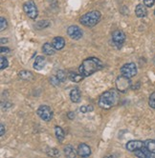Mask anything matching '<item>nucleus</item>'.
Here are the masks:
<instances>
[{
    "label": "nucleus",
    "instance_id": "obj_1",
    "mask_svg": "<svg viewBox=\"0 0 155 158\" xmlns=\"http://www.w3.org/2000/svg\"><path fill=\"white\" fill-rule=\"evenodd\" d=\"M103 67L104 64L100 59L96 57H89L82 61V65L80 66L79 71L80 73H82L83 76H89L94 73L103 69Z\"/></svg>",
    "mask_w": 155,
    "mask_h": 158
},
{
    "label": "nucleus",
    "instance_id": "obj_2",
    "mask_svg": "<svg viewBox=\"0 0 155 158\" xmlns=\"http://www.w3.org/2000/svg\"><path fill=\"white\" fill-rule=\"evenodd\" d=\"M117 100H118V95L115 91H113V89L107 91L101 95V97H100L99 106L104 110L111 109L117 103Z\"/></svg>",
    "mask_w": 155,
    "mask_h": 158
},
{
    "label": "nucleus",
    "instance_id": "obj_3",
    "mask_svg": "<svg viewBox=\"0 0 155 158\" xmlns=\"http://www.w3.org/2000/svg\"><path fill=\"white\" fill-rule=\"evenodd\" d=\"M100 19H101V14H100V12H98V10H92V12L86 13L85 15H83L81 17L80 22L83 26L93 27L99 23Z\"/></svg>",
    "mask_w": 155,
    "mask_h": 158
},
{
    "label": "nucleus",
    "instance_id": "obj_4",
    "mask_svg": "<svg viewBox=\"0 0 155 158\" xmlns=\"http://www.w3.org/2000/svg\"><path fill=\"white\" fill-rule=\"evenodd\" d=\"M23 10L26 13V15L31 18V19H36L38 15V8L33 0H29L23 5Z\"/></svg>",
    "mask_w": 155,
    "mask_h": 158
},
{
    "label": "nucleus",
    "instance_id": "obj_5",
    "mask_svg": "<svg viewBox=\"0 0 155 158\" xmlns=\"http://www.w3.org/2000/svg\"><path fill=\"white\" fill-rule=\"evenodd\" d=\"M121 73L123 76L127 78H131L137 74V67L134 63H127L125 64L121 68Z\"/></svg>",
    "mask_w": 155,
    "mask_h": 158
},
{
    "label": "nucleus",
    "instance_id": "obj_6",
    "mask_svg": "<svg viewBox=\"0 0 155 158\" xmlns=\"http://www.w3.org/2000/svg\"><path fill=\"white\" fill-rule=\"evenodd\" d=\"M38 116L44 120V121H51L53 118V110H51V108L49 106L46 105H41L38 109Z\"/></svg>",
    "mask_w": 155,
    "mask_h": 158
},
{
    "label": "nucleus",
    "instance_id": "obj_7",
    "mask_svg": "<svg viewBox=\"0 0 155 158\" xmlns=\"http://www.w3.org/2000/svg\"><path fill=\"white\" fill-rule=\"evenodd\" d=\"M130 78H127L126 76H123L121 75L117 78L116 80V87H117V89L121 93H126L127 89H129L130 85H131V82L129 80Z\"/></svg>",
    "mask_w": 155,
    "mask_h": 158
},
{
    "label": "nucleus",
    "instance_id": "obj_8",
    "mask_svg": "<svg viewBox=\"0 0 155 158\" xmlns=\"http://www.w3.org/2000/svg\"><path fill=\"white\" fill-rule=\"evenodd\" d=\"M126 40V35L124 31L116 30L112 32V41L117 48H121Z\"/></svg>",
    "mask_w": 155,
    "mask_h": 158
},
{
    "label": "nucleus",
    "instance_id": "obj_9",
    "mask_svg": "<svg viewBox=\"0 0 155 158\" xmlns=\"http://www.w3.org/2000/svg\"><path fill=\"white\" fill-rule=\"evenodd\" d=\"M68 35L75 40H79L82 36V31L78 26H70L67 30Z\"/></svg>",
    "mask_w": 155,
    "mask_h": 158
},
{
    "label": "nucleus",
    "instance_id": "obj_10",
    "mask_svg": "<svg viewBox=\"0 0 155 158\" xmlns=\"http://www.w3.org/2000/svg\"><path fill=\"white\" fill-rule=\"evenodd\" d=\"M145 146V143L140 140H131L126 144V150L129 152H136L142 149Z\"/></svg>",
    "mask_w": 155,
    "mask_h": 158
},
{
    "label": "nucleus",
    "instance_id": "obj_11",
    "mask_svg": "<svg viewBox=\"0 0 155 158\" xmlns=\"http://www.w3.org/2000/svg\"><path fill=\"white\" fill-rule=\"evenodd\" d=\"M78 154L82 157H88L91 154L90 147L86 144H84V143L80 144L79 147H78Z\"/></svg>",
    "mask_w": 155,
    "mask_h": 158
},
{
    "label": "nucleus",
    "instance_id": "obj_12",
    "mask_svg": "<svg viewBox=\"0 0 155 158\" xmlns=\"http://www.w3.org/2000/svg\"><path fill=\"white\" fill-rule=\"evenodd\" d=\"M52 44H53V46H54L55 49L60 51V50L64 48V46H65V40H64V38H62L60 36H58V37H55L53 39Z\"/></svg>",
    "mask_w": 155,
    "mask_h": 158
},
{
    "label": "nucleus",
    "instance_id": "obj_13",
    "mask_svg": "<svg viewBox=\"0 0 155 158\" xmlns=\"http://www.w3.org/2000/svg\"><path fill=\"white\" fill-rule=\"evenodd\" d=\"M70 98L72 100V102L79 103L81 101V99H82V94H81L80 89L78 88H74L71 91V93H70Z\"/></svg>",
    "mask_w": 155,
    "mask_h": 158
},
{
    "label": "nucleus",
    "instance_id": "obj_14",
    "mask_svg": "<svg viewBox=\"0 0 155 158\" xmlns=\"http://www.w3.org/2000/svg\"><path fill=\"white\" fill-rule=\"evenodd\" d=\"M45 64H46L45 58H44L43 56H38V57L36 58V60H35V63H34V68L38 71H40L44 68Z\"/></svg>",
    "mask_w": 155,
    "mask_h": 158
},
{
    "label": "nucleus",
    "instance_id": "obj_15",
    "mask_svg": "<svg viewBox=\"0 0 155 158\" xmlns=\"http://www.w3.org/2000/svg\"><path fill=\"white\" fill-rule=\"evenodd\" d=\"M153 153H151L145 146L143 147L142 149L138 150L135 152V155L138 156V157H141V158H148V157H151Z\"/></svg>",
    "mask_w": 155,
    "mask_h": 158
},
{
    "label": "nucleus",
    "instance_id": "obj_16",
    "mask_svg": "<svg viewBox=\"0 0 155 158\" xmlns=\"http://www.w3.org/2000/svg\"><path fill=\"white\" fill-rule=\"evenodd\" d=\"M147 6L146 5H142V4H139L136 6V9H135V14L138 17H145L148 14V10H147Z\"/></svg>",
    "mask_w": 155,
    "mask_h": 158
},
{
    "label": "nucleus",
    "instance_id": "obj_17",
    "mask_svg": "<svg viewBox=\"0 0 155 158\" xmlns=\"http://www.w3.org/2000/svg\"><path fill=\"white\" fill-rule=\"evenodd\" d=\"M56 49L54 48L53 46V44H50V43H45L43 45V47H42V51L43 52L47 54V55H53L55 54V52H56V51H55Z\"/></svg>",
    "mask_w": 155,
    "mask_h": 158
},
{
    "label": "nucleus",
    "instance_id": "obj_18",
    "mask_svg": "<svg viewBox=\"0 0 155 158\" xmlns=\"http://www.w3.org/2000/svg\"><path fill=\"white\" fill-rule=\"evenodd\" d=\"M18 76H19V78L23 79V80H28V81L34 79V74L29 71H21L18 73Z\"/></svg>",
    "mask_w": 155,
    "mask_h": 158
},
{
    "label": "nucleus",
    "instance_id": "obj_19",
    "mask_svg": "<svg viewBox=\"0 0 155 158\" xmlns=\"http://www.w3.org/2000/svg\"><path fill=\"white\" fill-rule=\"evenodd\" d=\"M68 77H69V79L72 81V82H75V83H79V82H81L82 79H83V75L81 73V74H78V73H69V74H68Z\"/></svg>",
    "mask_w": 155,
    "mask_h": 158
},
{
    "label": "nucleus",
    "instance_id": "obj_20",
    "mask_svg": "<svg viewBox=\"0 0 155 158\" xmlns=\"http://www.w3.org/2000/svg\"><path fill=\"white\" fill-rule=\"evenodd\" d=\"M55 132H56V136H57V139L60 141V142H62V140L64 139V136H65V134H64V131L63 130L59 127V126H56L55 127Z\"/></svg>",
    "mask_w": 155,
    "mask_h": 158
},
{
    "label": "nucleus",
    "instance_id": "obj_21",
    "mask_svg": "<svg viewBox=\"0 0 155 158\" xmlns=\"http://www.w3.org/2000/svg\"><path fill=\"white\" fill-rule=\"evenodd\" d=\"M145 147L153 154H155V140H147L145 142Z\"/></svg>",
    "mask_w": 155,
    "mask_h": 158
},
{
    "label": "nucleus",
    "instance_id": "obj_22",
    "mask_svg": "<svg viewBox=\"0 0 155 158\" xmlns=\"http://www.w3.org/2000/svg\"><path fill=\"white\" fill-rule=\"evenodd\" d=\"M64 153L66 156H68V157H75L76 156V152H75V150L72 146L68 145V146H66L65 148H64Z\"/></svg>",
    "mask_w": 155,
    "mask_h": 158
},
{
    "label": "nucleus",
    "instance_id": "obj_23",
    "mask_svg": "<svg viewBox=\"0 0 155 158\" xmlns=\"http://www.w3.org/2000/svg\"><path fill=\"white\" fill-rule=\"evenodd\" d=\"M148 105L150 108L155 110V93H152L148 99Z\"/></svg>",
    "mask_w": 155,
    "mask_h": 158
},
{
    "label": "nucleus",
    "instance_id": "obj_24",
    "mask_svg": "<svg viewBox=\"0 0 155 158\" xmlns=\"http://www.w3.org/2000/svg\"><path fill=\"white\" fill-rule=\"evenodd\" d=\"M50 26V23L48 21H45V20H43V21H39L38 23L37 24V27L38 28V29H45V28H47V27H49Z\"/></svg>",
    "mask_w": 155,
    "mask_h": 158
},
{
    "label": "nucleus",
    "instance_id": "obj_25",
    "mask_svg": "<svg viewBox=\"0 0 155 158\" xmlns=\"http://www.w3.org/2000/svg\"><path fill=\"white\" fill-rule=\"evenodd\" d=\"M0 61H1V64H0V68H1V70L6 69V68L9 66V62H8L7 58L4 57V56H1V58H0Z\"/></svg>",
    "mask_w": 155,
    "mask_h": 158
},
{
    "label": "nucleus",
    "instance_id": "obj_26",
    "mask_svg": "<svg viewBox=\"0 0 155 158\" xmlns=\"http://www.w3.org/2000/svg\"><path fill=\"white\" fill-rule=\"evenodd\" d=\"M57 77L60 79L61 82H63V81H65V79H66V73L63 71H59L57 73Z\"/></svg>",
    "mask_w": 155,
    "mask_h": 158
},
{
    "label": "nucleus",
    "instance_id": "obj_27",
    "mask_svg": "<svg viewBox=\"0 0 155 158\" xmlns=\"http://www.w3.org/2000/svg\"><path fill=\"white\" fill-rule=\"evenodd\" d=\"M50 82L54 85V86H58V85H60V82H61L60 79L57 77V76H52L51 78H50Z\"/></svg>",
    "mask_w": 155,
    "mask_h": 158
},
{
    "label": "nucleus",
    "instance_id": "obj_28",
    "mask_svg": "<svg viewBox=\"0 0 155 158\" xmlns=\"http://www.w3.org/2000/svg\"><path fill=\"white\" fill-rule=\"evenodd\" d=\"M6 28H7V20L4 17H1V19H0V29H1V31H4Z\"/></svg>",
    "mask_w": 155,
    "mask_h": 158
},
{
    "label": "nucleus",
    "instance_id": "obj_29",
    "mask_svg": "<svg viewBox=\"0 0 155 158\" xmlns=\"http://www.w3.org/2000/svg\"><path fill=\"white\" fill-rule=\"evenodd\" d=\"M154 2H155V0H144V4H145L147 7H148V8L152 7Z\"/></svg>",
    "mask_w": 155,
    "mask_h": 158
},
{
    "label": "nucleus",
    "instance_id": "obj_30",
    "mask_svg": "<svg viewBox=\"0 0 155 158\" xmlns=\"http://www.w3.org/2000/svg\"><path fill=\"white\" fill-rule=\"evenodd\" d=\"M0 127H1V133H0V134H1V136H3V135L5 134L6 129H5V127H4L3 124H1V126H0Z\"/></svg>",
    "mask_w": 155,
    "mask_h": 158
},
{
    "label": "nucleus",
    "instance_id": "obj_31",
    "mask_svg": "<svg viewBox=\"0 0 155 158\" xmlns=\"http://www.w3.org/2000/svg\"><path fill=\"white\" fill-rule=\"evenodd\" d=\"M10 49L9 48H5V47H1V52H9Z\"/></svg>",
    "mask_w": 155,
    "mask_h": 158
},
{
    "label": "nucleus",
    "instance_id": "obj_32",
    "mask_svg": "<svg viewBox=\"0 0 155 158\" xmlns=\"http://www.w3.org/2000/svg\"><path fill=\"white\" fill-rule=\"evenodd\" d=\"M81 110H82V112H83V114H85V112H87L88 111V110H87V107H81Z\"/></svg>",
    "mask_w": 155,
    "mask_h": 158
},
{
    "label": "nucleus",
    "instance_id": "obj_33",
    "mask_svg": "<svg viewBox=\"0 0 155 158\" xmlns=\"http://www.w3.org/2000/svg\"><path fill=\"white\" fill-rule=\"evenodd\" d=\"M68 117H69L70 119H74V117H75V114H74V112L70 111L69 114H68Z\"/></svg>",
    "mask_w": 155,
    "mask_h": 158
},
{
    "label": "nucleus",
    "instance_id": "obj_34",
    "mask_svg": "<svg viewBox=\"0 0 155 158\" xmlns=\"http://www.w3.org/2000/svg\"><path fill=\"white\" fill-rule=\"evenodd\" d=\"M7 41H8V40H7V39H4V38H1V43H2V44H3V43H4V42H5V43H6V42H7Z\"/></svg>",
    "mask_w": 155,
    "mask_h": 158
},
{
    "label": "nucleus",
    "instance_id": "obj_35",
    "mask_svg": "<svg viewBox=\"0 0 155 158\" xmlns=\"http://www.w3.org/2000/svg\"><path fill=\"white\" fill-rule=\"evenodd\" d=\"M154 14H155V10H154Z\"/></svg>",
    "mask_w": 155,
    "mask_h": 158
}]
</instances>
